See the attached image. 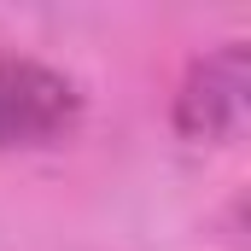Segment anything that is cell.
<instances>
[{
    "label": "cell",
    "instance_id": "7a4b0ae2",
    "mask_svg": "<svg viewBox=\"0 0 251 251\" xmlns=\"http://www.w3.org/2000/svg\"><path fill=\"white\" fill-rule=\"evenodd\" d=\"M240 105H246V47H222L216 59L193 64L176 117H181L187 134L216 140V134H228L240 123Z\"/></svg>",
    "mask_w": 251,
    "mask_h": 251
},
{
    "label": "cell",
    "instance_id": "6da1fadb",
    "mask_svg": "<svg viewBox=\"0 0 251 251\" xmlns=\"http://www.w3.org/2000/svg\"><path fill=\"white\" fill-rule=\"evenodd\" d=\"M82 117V94L76 82L41 59H18L0 53V152L12 146H47L70 134Z\"/></svg>",
    "mask_w": 251,
    "mask_h": 251
}]
</instances>
